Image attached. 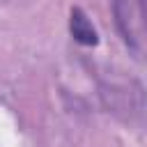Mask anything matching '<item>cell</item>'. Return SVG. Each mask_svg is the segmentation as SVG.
Returning a JSON list of instances; mask_svg holds the SVG:
<instances>
[{
    "instance_id": "obj_1",
    "label": "cell",
    "mask_w": 147,
    "mask_h": 147,
    "mask_svg": "<svg viewBox=\"0 0 147 147\" xmlns=\"http://www.w3.org/2000/svg\"><path fill=\"white\" fill-rule=\"evenodd\" d=\"M115 7V16H117V25L126 39V44L131 48H136V39H138V18L142 16V11L147 9V0H113Z\"/></svg>"
},
{
    "instance_id": "obj_2",
    "label": "cell",
    "mask_w": 147,
    "mask_h": 147,
    "mask_svg": "<svg viewBox=\"0 0 147 147\" xmlns=\"http://www.w3.org/2000/svg\"><path fill=\"white\" fill-rule=\"evenodd\" d=\"M69 30H71V37L78 44H83V46H96L99 44V32L94 30V25L90 23V18L85 16V11L80 7H74L71 9Z\"/></svg>"
}]
</instances>
